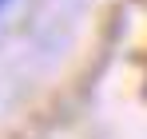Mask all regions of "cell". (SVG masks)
<instances>
[{"label": "cell", "instance_id": "1", "mask_svg": "<svg viewBox=\"0 0 147 139\" xmlns=\"http://www.w3.org/2000/svg\"><path fill=\"white\" fill-rule=\"evenodd\" d=\"M0 8H4V0H0Z\"/></svg>", "mask_w": 147, "mask_h": 139}]
</instances>
